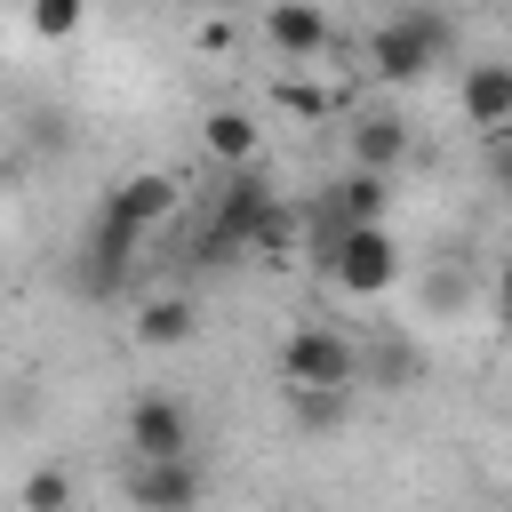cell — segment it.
<instances>
[{"mask_svg":"<svg viewBox=\"0 0 512 512\" xmlns=\"http://www.w3.org/2000/svg\"><path fill=\"white\" fill-rule=\"evenodd\" d=\"M320 272H328L344 296L376 304V296L400 280V240H392V224H344V232H328V240H320Z\"/></svg>","mask_w":512,"mask_h":512,"instance_id":"obj_1","label":"cell"},{"mask_svg":"<svg viewBox=\"0 0 512 512\" xmlns=\"http://www.w3.org/2000/svg\"><path fill=\"white\" fill-rule=\"evenodd\" d=\"M280 376H288V392H352L360 384V344L328 320H304L280 344Z\"/></svg>","mask_w":512,"mask_h":512,"instance_id":"obj_2","label":"cell"},{"mask_svg":"<svg viewBox=\"0 0 512 512\" xmlns=\"http://www.w3.org/2000/svg\"><path fill=\"white\" fill-rule=\"evenodd\" d=\"M448 56V24L432 16V8H408V16H384L376 32H368V72L376 80H392V88H408V80H424L432 64Z\"/></svg>","mask_w":512,"mask_h":512,"instance_id":"obj_3","label":"cell"},{"mask_svg":"<svg viewBox=\"0 0 512 512\" xmlns=\"http://www.w3.org/2000/svg\"><path fill=\"white\" fill-rule=\"evenodd\" d=\"M120 496L136 504V512H200V496H208V472H200V456H128L120 464Z\"/></svg>","mask_w":512,"mask_h":512,"instance_id":"obj_4","label":"cell"},{"mask_svg":"<svg viewBox=\"0 0 512 512\" xmlns=\"http://www.w3.org/2000/svg\"><path fill=\"white\" fill-rule=\"evenodd\" d=\"M120 440H128V456H192V408L176 400V392H144V400H128V424H120Z\"/></svg>","mask_w":512,"mask_h":512,"instance_id":"obj_5","label":"cell"},{"mask_svg":"<svg viewBox=\"0 0 512 512\" xmlns=\"http://www.w3.org/2000/svg\"><path fill=\"white\" fill-rule=\"evenodd\" d=\"M176 208H184V176H176V168H128V176L104 192V216L128 224V232H152V224H168Z\"/></svg>","mask_w":512,"mask_h":512,"instance_id":"obj_6","label":"cell"},{"mask_svg":"<svg viewBox=\"0 0 512 512\" xmlns=\"http://www.w3.org/2000/svg\"><path fill=\"white\" fill-rule=\"evenodd\" d=\"M200 144H208V160H216L224 176L264 168V120H256L248 104H208V112H200Z\"/></svg>","mask_w":512,"mask_h":512,"instance_id":"obj_7","label":"cell"},{"mask_svg":"<svg viewBox=\"0 0 512 512\" xmlns=\"http://www.w3.org/2000/svg\"><path fill=\"white\" fill-rule=\"evenodd\" d=\"M456 112H464V128L504 136V128H512V64H496V56L464 64V80H456Z\"/></svg>","mask_w":512,"mask_h":512,"instance_id":"obj_8","label":"cell"},{"mask_svg":"<svg viewBox=\"0 0 512 512\" xmlns=\"http://www.w3.org/2000/svg\"><path fill=\"white\" fill-rule=\"evenodd\" d=\"M264 40H272L288 64H320L336 32H328V8H320V0H272V8H264Z\"/></svg>","mask_w":512,"mask_h":512,"instance_id":"obj_9","label":"cell"},{"mask_svg":"<svg viewBox=\"0 0 512 512\" xmlns=\"http://www.w3.org/2000/svg\"><path fill=\"white\" fill-rule=\"evenodd\" d=\"M128 336H136L144 352H176V344L200 336V304H192L184 288H160V296H144V304L128 312Z\"/></svg>","mask_w":512,"mask_h":512,"instance_id":"obj_10","label":"cell"},{"mask_svg":"<svg viewBox=\"0 0 512 512\" xmlns=\"http://www.w3.org/2000/svg\"><path fill=\"white\" fill-rule=\"evenodd\" d=\"M344 144H352V168H368V176H400V160H408V120L400 112H360L352 128H344Z\"/></svg>","mask_w":512,"mask_h":512,"instance_id":"obj_11","label":"cell"},{"mask_svg":"<svg viewBox=\"0 0 512 512\" xmlns=\"http://www.w3.org/2000/svg\"><path fill=\"white\" fill-rule=\"evenodd\" d=\"M136 240H144V232L112 224V216L96 208V232H88V264H80V288H88V296H112V288L128 280V264H136Z\"/></svg>","mask_w":512,"mask_h":512,"instance_id":"obj_12","label":"cell"},{"mask_svg":"<svg viewBox=\"0 0 512 512\" xmlns=\"http://www.w3.org/2000/svg\"><path fill=\"white\" fill-rule=\"evenodd\" d=\"M384 208H392V184L368 176V168H344V176L328 184V224H320V240L344 232V224H384Z\"/></svg>","mask_w":512,"mask_h":512,"instance_id":"obj_13","label":"cell"},{"mask_svg":"<svg viewBox=\"0 0 512 512\" xmlns=\"http://www.w3.org/2000/svg\"><path fill=\"white\" fill-rule=\"evenodd\" d=\"M72 504H80V480L64 464H32L16 488V512H72Z\"/></svg>","mask_w":512,"mask_h":512,"instance_id":"obj_14","label":"cell"},{"mask_svg":"<svg viewBox=\"0 0 512 512\" xmlns=\"http://www.w3.org/2000/svg\"><path fill=\"white\" fill-rule=\"evenodd\" d=\"M80 16H88V0H32V32L40 40H72Z\"/></svg>","mask_w":512,"mask_h":512,"instance_id":"obj_15","label":"cell"},{"mask_svg":"<svg viewBox=\"0 0 512 512\" xmlns=\"http://www.w3.org/2000/svg\"><path fill=\"white\" fill-rule=\"evenodd\" d=\"M344 400H352V392H288V408H296L304 424H336V416H344Z\"/></svg>","mask_w":512,"mask_h":512,"instance_id":"obj_16","label":"cell"}]
</instances>
